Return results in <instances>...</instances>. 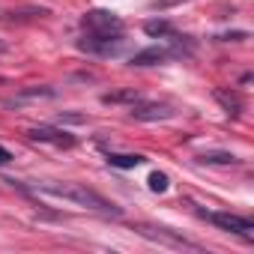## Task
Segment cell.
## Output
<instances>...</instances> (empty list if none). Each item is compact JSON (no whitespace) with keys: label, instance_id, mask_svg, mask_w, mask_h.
<instances>
[{"label":"cell","instance_id":"cell-1","mask_svg":"<svg viewBox=\"0 0 254 254\" xmlns=\"http://www.w3.org/2000/svg\"><path fill=\"white\" fill-rule=\"evenodd\" d=\"M33 191L69 200L75 206H84V209H93V212H102V215H120V209L108 197H102L99 191L87 189L84 183H39V186H33Z\"/></svg>","mask_w":254,"mask_h":254},{"label":"cell","instance_id":"cell-2","mask_svg":"<svg viewBox=\"0 0 254 254\" xmlns=\"http://www.w3.org/2000/svg\"><path fill=\"white\" fill-rule=\"evenodd\" d=\"M84 30L87 36H99V39H123V21L114 12L105 9H93L84 15Z\"/></svg>","mask_w":254,"mask_h":254},{"label":"cell","instance_id":"cell-3","mask_svg":"<svg viewBox=\"0 0 254 254\" xmlns=\"http://www.w3.org/2000/svg\"><path fill=\"white\" fill-rule=\"evenodd\" d=\"M206 221H212L218 230H227V233H236V236H242V239H251L254 236V224L248 221V218H242V215H236V212H200Z\"/></svg>","mask_w":254,"mask_h":254},{"label":"cell","instance_id":"cell-4","mask_svg":"<svg viewBox=\"0 0 254 254\" xmlns=\"http://www.w3.org/2000/svg\"><path fill=\"white\" fill-rule=\"evenodd\" d=\"M138 233H141V236H147V239H156V242L174 245V248H191V251H200V245L189 242L186 236H177V233H174V230H168V227H150V224H141V227H138Z\"/></svg>","mask_w":254,"mask_h":254},{"label":"cell","instance_id":"cell-5","mask_svg":"<svg viewBox=\"0 0 254 254\" xmlns=\"http://www.w3.org/2000/svg\"><path fill=\"white\" fill-rule=\"evenodd\" d=\"M132 120H141V123H156V120H171L174 117V111L168 108V105H159V102H135L132 105Z\"/></svg>","mask_w":254,"mask_h":254},{"label":"cell","instance_id":"cell-6","mask_svg":"<svg viewBox=\"0 0 254 254\" xmlns=\"http://www.w3.org/2000/svg\"><path fill=\"white\" fill-rule=\"evenodd\" d=\"M33 141H42V144H54V147H75V138L69 132H60V129H51V126H36V129L27 132Z\"/></svg>","mask_w":254,"mask_h":254},{"label":"cell","instance_id":"cell-7","mask_svg":"<svg viewBox=\"0 0 254 254\" xmlns=\"http://www.w3.org/2000/svg\"><path fill=\"white\" fill-rule=\"evenodd\" d=\"M180 51H171V48H162V45H153V48H144L138 54H132V66H156V63H165L171 57H177Z\"/></svg>","mask_w":254,"mask_h":254},{"label":"cell","instance_id":"cell-8","mask_svg":"<svg viewBox=\"0 0 254 254\" xmlns=\"http://www.w3.org/2000/svg\"><path fill=\"white\" fill-rule=\"evenodd\" d=\"M123 45V39H96V36H84L78 42L81 51H90V54H117Z\"/></svg>","mask_w":254,"mask_h":254},{"label":"cell","instance_id":"cell-9","mask_svg":"<svg viewBox=\"0 0 254 254\" xmlns=\"http://www.w3.org/2000/svg\"><path fill=\"white\" fill-rule=\"evenodd\" d=\"M57 93L51 90V87H27V90H21L15 99H6L3 105L6 108H18V105H24V102H36V99H54Z\"/></svg>","mask_w":254,"mask_h":254},{"label":"cell","instance_id":"cell-10","mask_svg":"<svg viewBox=\"0 0 254 254\" xmlns=\"http://www.w3.org/2000/svg\"><path fill=\"white\" fill-rule=\"evenodd\" d=\"M105 159H108V165H114V168H138V165L147 162V159L138 156V153H108Z\"/></svg>","mask_w":254,"mask_h":254},{"label":"cell","instance_id":"cell-11","mask_svg":"<svg viewBox=\"0 0 254 254\" xmlns=\"http://www.w3.org/2000/svg\"><path fill=\"white\" fill-rule=\"evenodd\" d=\"M215 99H218V105H221L227 114H239V111H242V99H239V93H233V90H215Z\"/></svg>","mask_w":254,"mask_h":254},{"label":"cell","instance_id":"cell-12","mask_svg":"<svg viewBox=\"0 0 254 254\" xmlns=\"http://www.w3.org/2000/svg\"><path fill=\"white\" fill-rule=\"evenodd\" d=\"M102 102H105V105H123V102L135 105V102H141V93H135V90H120V93H108V96H102Z\"/></svg>","mask_w":254,"mask_h":254},{"label":"cell","instance_id":"cell-13","mask_svg":"<svg viewBox=\"0 0 254 254\" xmlns=\"http://www.w3.org/2000/svg\"><path fill=\"white\" fill-rule=\"evenodd\" d=\"M144 30H147L150 36H171V39H174V27H171V21H165V18H159V21H156V18L147 21Z\"/></svg>","mask_w":254,"mask_h":254},{"label":"cell","instance_id":"cell-14","mask_svg":"<svg viewBox=\"0 0 254 254\" xmlns=\"http://www.w3.org/2000/svg\"><path fill=\"white\" fill-rule=\"evenodd\" d=\"M200 162H203V165H236L239 159H236L233 153H203Z\"/></svg>","mask_w":254,"mask_h":254},{"label":"cell","instance_id":"cell-15","mask_svg":"<svg viewBox=\"0 0 254 254\" xmlns=\"http://www.w3.org/2000/svg\"><path fill=\"white\" fill-rule=\"evenodd\" d=\"M150 189H153V191H168V177L159 174V171L150 174Z\"/></svg>","mask_w":254,"mask_h":254},{"label":"cell","instance_id":"cell-16","mask_svg":"<svg viewBox=\"0 0 254 254\" xmlns=\"http://www.w3.org/2000/svg\"><path fill=\"white\" fill-rule=\"evenodd\" d=\"M9 162H12V153L6 147H0V165H9Z\"/></svg>","mask_w":254,"mask_h":254},{"label":"cell","instance_id":"cell-17","mask_svg":"<svg viewBox=\"0 0 254 254\" xmlns=\"http://www.w3.org/2000/svg\"><path fill=\"white\" fill-rule=\"evenodd\" d=\"M174 3H183V0H162V3H156V6H162V9H165V6H174Z\"/></svg>","mask_w":254,"mask_h":254},{"label":"cell","instance_id":"cell-18","mask_svg":"<svg viewBox=\"0 0 254 254\" xmlns=\"http://www.w3.org/2000/svg\"><path fill=\"white\" fill-rule=\"evenodd\" d=\"M3 51H6V42H0V54H3Z\"/></svg>","mask_w":254,"mask_h":254}]
</instances>
